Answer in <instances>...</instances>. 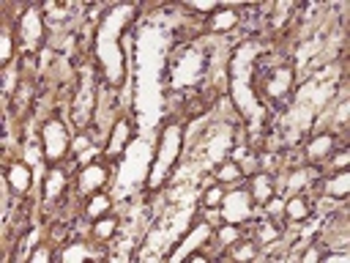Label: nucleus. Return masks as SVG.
<instances>
[{
    "label": "nucleus",
    "instance_id": "5",
    "mask_svg": "<svg viewBox=\"0 0 350 263\" xmlns=\"http://www.w3.org/2000/svg\"><path fill=\"white\" fill-rule=\"evenodd\" d=\"M206 236H208V228H206V225H200V228L194 230V233L189 236V239H186V244H184V247H181L178 252H175V258H184L186 252H189V249H192L194 244H200V239H206Z\"/></svg>",
    "mask_w": 350,
    "mask_h": 263
},
{
    "label": "nucleus",
    "instance_id": "2",
    "mask_svg": "<svg viewBox=\"0 0 350 263\" xmlns=\"http://www.w3.org/2000/svg\"><path fill=\"white\" fill-rule=\"evenodd\" d=\"M247 214H249V200L244 192H235L230 197H225V217L230 222H238L241 217H247Z\"/></svg>",
    "mask_w": 350,
    "mask_h": 263
},
{
    "label": "nucleus",
    "instance_id": "23",
    "mask_svg": "<svg viewBox=\"0 0 350 263\" xmlns=\"http://www.w3.org/2000/svg\"><path fill=\"white\" fill-rule=\"evenodd\" d=\"M238 258H252V247H244V249L238 252Z\"/></svg>",
    "mask_w": 350,
    "mask_h": 263
},
{
    "label": "nucleus",
    "instance_id": "22",
    "mask_svg": "<svg viewBox=\"0 0 350 263\" xmlns=\"http://www.w3.org/2000/svg\"><path fill=\"white\" fill-rule=\"evenodd\" d=\"M336 165H339V167L348 165V153H339V156H336Z\"/></svg>",
    "mask_w": 350,
    "mask_h": 263
},
{
    "label": "nucleus",
    "instance_id": "11",
    "mask_svg": "<svg viewBox=\"0 0 350 263\" xmlns=\"http://www.w3.org/2000/svg\"><path fill=\"white\" fill-rule=\"evenodd\" d=\"M61 187H63V173H52L49 175V181H47V195L49 197H55Z\"/></svg>",
    "mask_w": 350,
    "mask_h": 263
},
{
    "label": "nucleus",
    "instance_id": "13",
    "mask_svg": "<svg viewBox=\"0 0 350 263\" xmlns=\"http://www.w3.org/2000/svg\"><path fill=\"white\" fill-rule=\"evenodd\" d=\"M107 206H110V197H96V200L90 203V214L96 217L99 211H104V208H107Z\"/></svg>",
    "mask_w": 350,
    "mask_h": 263
},
{
    "label": "nucleus",
    "instance_id": "16",
    "mask_svg": "<svg viewBox=\"0 0 350 263\" xmlns=\"http://www.w3.org/2000/svg\"><path fill=\"white\" fill-rule=\"evenodd\" d=\"M219 178H222V181H233V178H238V167H235V165H227L225 170L219 173Z\"/></svg>",
    "mask_w": 350,
    "mask_h": 263
},
{
    "label": "nucleus",
    "instance_id": "6",
    "mask_svg": "<svg viewBox=\"0 0 350 263\" xmlns=\"http://www.w3.org/2000/svg\"><path fill=\"white\" fill-rule=\"evenodd\" d=\"M288 85H290V71L282 69V71H276V77L268 83V90H271V93H282Z\"/></svg>",
    "mask_w": 350,
    "mask_h": 263
},
{
    "label": "nucleus",
    "instance_id": "14",
    "mask_svg": "<svg viewBox=\"0 0 350 263\" xmlns=\"http://www.w3.org/2000/svg\"><path fill=\"white\" fill-rule=\"evenodd\" d=\"M288 211L295 217V219H301V217L307 214V208H304V203H301V200H293V203L288 206Z\"/></svg>",
    "mask_w": 350,
    "mask_h": 263
},
{
    "label": "nucleus",
    "instance_id": "8",
    "mask_svg": "<svg viewBox=\"0 0 350 263\" xmlns=\"http://www.w3.org/2000/svg\"><path fill=\"white\" fill-rule=\"evenodd\" d=\"M124 140H126V124H118V129H115V137H112V143H110V156H115L118 151H121V146H124Z\"/></svg>",
    "mask_w": 350,
    "mask_h": 263
},
{
    "label": "nucleus",
    "instance_id": "4",
    "mask_svg": "<svg viewBox=\"0 0 350 263\" xmlns=\"http://www.w3.org/2000/svg\"><path fill=\"white\" fill-rule=\"evenodd\" d=\"M102 181H104V170L102 167H88V170L82 173V189L85 192H88V189H96Z\"/></svg>",
    "mask_w": 350,
    "mask_h": 263
},
{
    "label": "nucleus",
    "instance_id": "7",
    "mask_svg": "<svg viewBox=\"0 0 350 263\" xmlns=\"http://www.w3.org/2000/svg\"><path fill=\"white\" fill-rule=\"evenodd\" d=\"M235 20L238 17L233 14V11H222V14H216V20H213V28L216 30H227V28H233Z\"/></svg>",
    "mask_w": 350,
    "mask_h": 263
},
{
    "label": "nucleus",
    "instance_id": "9",
    "mask_svg": "<svg viewBox=\"0 0 350 263\" xmlns=\"http://www.w3.org/2000/svg\"><path fill=\"white\" fill-rule=\"evenodd\" d=\"M348 184H350V175H348V173H339V178L329 184V192H334V195H345V192H348Z\"/></svg>",
    "mask_w": 350,
    "mask_h": 263
},
{
    "label": "nucleus",
    "instance_id": "21",
    "mask_svg": "<svg viewBox=\"0 0 350 263\" xmlns=\"http://www.w3.org/2000/svg\"><path fill=\"white\" fill-rule=\"evenodd\" d=\"M260 236H263V239H274V236H276V230H274V228H268V225H263Z\"/></svg>",
    "mask_w": 350,
    "mask_h": 263
},
{
    "label": "nucleus",
    "instance_id": "10",
    "mask_svg": "<svg viewBox=\"0 0 350 263\" xmlns=\"http://www.w3.org/2000/svg\"><path fill=\"white\" fill-rule=\"evenodd\" d=\"M329 148H331V137H320V140H315V143L309 146V153H312V156H323Z\"/></svg>",
    "mask_w": 350,
    "mask_h": 263
},
{
    "label": "nucleus",
    "instance_id": "3",
    "mask_svg": "<svg viewBox=\"0 0 350 263\" xmlns=\"http://www.w3.org/2000/svg\"><path fill=\"white\" fill-rule=\"evenodd\" d=\"M8 181L14 184L17 189H28V184H30V173H28V167H22V165H14L11 167V173H8Z\"/></svg>",
    "mask_w": 350,
    "mask_h": 263
},
{
    "label": "nucleus",
    "instance_id": "15",
    "mask_svg": "<svg viewBox=\"0 0 350 263\" xmlns=\"http://www.w3.org/2000/svg\"><path fill=\"white\" fill-rule=\"evenodd\" d=\"M112 230H115V222H112V219H104V222H99V225H96V233L99 236H110Z\"/></svg>",
    "mask_w": 350,
    "mask_h": 263
},
{
    "label": "nucleus",
    "instance_id": "17",
    "mask_svg": "<svg viewBox=\"0 0 350 263\" xmlns=\"http://www.w3.org/2000/svg\"><path fill=\"white\" fill-rule=\"evenodd\" d=\"M225 200V195H222V189H211L208 192V197H206V203L208 206H216V203H222Z\"/></svg>",
    "mask_w": 350,
    "mask_h": 263
},
{
    "label": "nucleus",
    "instance_id": "1",
    "mask_svg": "<svg viewBox=\"0 0 350 263\" xmlns=\"http://www.w3.org/2000/svg\"><path fill=\"white\" fill-rule=\"evenodd\" d=\"M44 143H47V156L49 159H58L66 148V132L61 124H49L44 132Z\"/></svg>",
    "mask_w": 350,
    "mask_h": 263
},
{
    "label": "nucleus",
    "instance_id": "20",
    "mask_svg": "<svg viewBox=\"0 0 350 263\" xmlns=\"http://www.w3.org/2000/svg\"><path fill=\"white\" fill-rule=\"evenodd\" d=\"M219 236H222V239H225V241H233V239H235V230H233V228H225V230H222Z\"/></svg>",
    "mask_w": 350,
    "mask_h": 263
},
{
    "label": "nucleus",
    "instance_id": "18",
    "mask_svg": "<svg viewBox=\"0 0 350 263\" xmlns=\"http://www.w3.org/2000/svg\"><path fill=\"white\" fill-rule=\"evenodd\" d=\"M77 258H85L82 247H74V249H69V252H63V261H77Z\"/></svg>",
    "mask_w": 350,
    "mask_h": 263
},
{
    "label": "nucleus",
    "instance_id": "12",
    "mask_svg": "<svg viewBox=\"0 0 350 263\" xmlns=\"http://www.w3.org/2000/svg\"><path fill=\"white\" fill-rule=\"evenodd\" d=\"M254 197H257V200H268V197H271V187H268L266 178H257V184H254Z\"/></svg>",
    "mask_w": 350,
    "mask_h": 263
},
{
    "label": "nucleus",
    "instance_id": "19",
    "mask_svg": "<svg viewBox=\"0 0 350 263\" xmlns=\"http://www.w3.org/2000/svg\"><path fill=\"white\" fill-rule=\"evenodd\" d=\"M49 261V252L47 249H39V252H33V263H47Z\"/></svg>",
    "mask_w": 350,
    "mask_h": 263
}]
</instances>
